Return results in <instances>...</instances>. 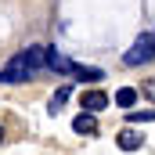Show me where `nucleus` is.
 <instances>
[{
    "label": "nucleus",
    "instance_id": "nucleus-1",
    "mask_svg": "<svg viewBox=\"0 0 155 155\" xmlns=\"http://www.w3.org/2000/svg\"><path fill=\"white\" fill-rule=\"evenodd\" d=\"M47 51H51V47L36 43V47H29V51L15 54V58L0 69V83H22V79H29L36 69H43V65H47Z\"/></svg>",
    "mask_w": 155,
    "mask_h": 155
},
{
    "label": "nucleus",
    "instance_id": "nucleus-2",
    "mask_svg": "<svg viewBox=\"0 0 155 155\" xmlns=\"http://www.w3.org/2000/svg\"><path fill=\"white\" fill-rule=\"evenodd\" d=\"M155 58V33H141V36L134 40V47L123 54V65H144V61H152Z\"/></svg>",
    "mask_w": 155,
    "mask_h": 155
},
{
    "label": "nucleus",
    "instance_id": "nucleus-3",
    "mask_svg": "<svg viewBox=\"0 0 155 155\" xmlns=\"http://www.w3.org/2000/svg\"><path fill=\"white\" fill-rule=\"evenodd\" d=\"M79 105H83V112L97 116V112H105V108H108V94H105V90H87V94L79 97Z\"/></svg>",
    "mask_w": 155,
    "mask_h": 155
},
{
    "label": "nucleus",
    "instance_id": "nucleus-4",
    "mask_svg": "<svg viewBox=\"0 0 155 155\" xmlns=\"http://www.w3.org/2000/svg\"><path fill=\"white\" fill-rule=\"evenodd\" d=\"M116 144H119V148H123V152H137V148L144 144V134H137L134 126H126V130H119Z\"/></svg>",
    "mask_w": 155,
    "mask_h": 155
},
{
    "label": "nucleus",
    "instance_id": "nucleus-5",
    "mask_svg": "<svg viewBox=\"0 0 155 155\" xmlns=\"http://www.w3.org/2000/svg\"><path fill=\"white\" fill-rule=\"evenodd\" d=\"M47 69H54V72H76V61L72 58H65V54H58V51H47Z\"/></svg>",
    "mask_w": 155,
    "mask_h": 155
},
{
    "label": "nucleus",
    "instance_id": "nucleus-6",
    "mask_svg": "<svg viewBox=\"0 0 155 155\" xmlns=\"http://www.w3.org/2000/svg\"><path fill=\"white\" fill-rule=\"evenodd\" d=\"M72 130L83 134V137H90V134H97V119L90 116V112H79V116L72 119Z\"/></svg>",
    "mask_w": 155,
    "mask_h": 155
},
{
    "label": "nucleus",
    "instance_id": "nucleus-7",
    "mask_svg": "<svg viewBox=\"0 0 155 155\" xmlns=\"http://www.w3.org/2000/svg\"><path fill=\"white\" fill-rule=\"evenodd\" d=\"M76 79H83V83H97V79H105V72L101 69H94V65H76V72H72Z\"/></svg>",
    "mask_w": 155,
    "mask_h": 155
},
{
    "label": "nucleus",
    "instance_id": "nucleus-8",
    "mask_svg": "<svg viewBox=\"0 0 155 155\" xmlns=\"http://www.w3.org/2000/svg\"><path fill=\"white\" fill-rule=\"evenodd\" d=\"M134 101H137V90H134V87L116 90V105H119V108H126V112H130V105H134Z\"/></svg>",
    "mask_w": 155,
    "mask_h": 155
},
{
    "label": "nucleus",
    "instance_id": "nucleus-9",
    "mask_svg": "<svg viewBox=\"0 0 155 155\" xmlns=\"http://www.w3.org/2000/svg\"><path fill=\"white\" fill-rule=\"evenodd\" d=\"M65 97H69V87H61V90L51 97V108H47V112H51V116H58V112L65 108Z\"/></svg>",
    "mask_w": 155,
    "mask_h": 155
},
{
    "label": "nucleus",
    "instance_id": "nucleus-10",
    "mask_svg": "<svg viewBox=\"0 0 155 155\" xmlns=\"http://www.w3.org/2000/svg\"><path fill=\"white\" fill-rule=\"evenodd\" d=\"M155 112H130V123H152Z\"/></svg>",
    "mask_w": 155,
    "mask_h": 155
},
{
    "label": "nucleus",
    "instance_id": "nucleus-11",
    "mask_svg": "<svg viewBox=\"0 0 155 155\" xmlns=\"http://www.w3.org/2000/svg\"><path fill=\"white\" fill-rule=\"evenodd\" d=\"M144 90H148V94H152V97H155V79H152V83H148V87H144Z\"/></svg>",
    "mask_w": 155,
    "mask_h": 155
},
{
    "label": "nucleus",
    "instance_id": "nucleus-12",
    "mask_svg": "<svg viewBox=\"0 0 155 155\" xmlns=\"http://www.w3.org/2000/svg\"><path fill=\"white\" fill-rule=\"evenodd\" d=\"M0 137H4V130H0Z\"/></svg>",
    "mask_w": 155,
    "mask_h": 155
}]
</instances>
